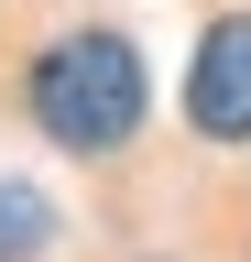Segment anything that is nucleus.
Instances as JSON below:
<instances>
[{
	"label": "nucleus",
	"mask_w": 251,
	"mask_h": 262,
	"mask_svg": "<svg viewBox=\"0 0 251 262\" xmlns=\"http://www.w3.org/2000/svg\"><path fill=\"white\" fill-rule=\"evenodd\" d=\"M22 110L55 153H120L153 110V77H142V44L109 22H77L22 66Z\"/></svg>",
	"instance_id": "nucleus-1"
},
{
	"label": "nucleus",
	"mask_w": 251,
	"mask_h": 262,
	"mask_svg": "<svg viewBox=\"0 0 251 262\" xmlns=\"http://www.w3.org/2000/svg\"><path fill=\"white\" fill-rule=\"evenodd\" d=\"M186 131L197 142H251V11L197 33V66H186Z\"/></svg>",
	"instance_id": "nucleus-2"
},
{
	"label": "nucleus",
	"mask_w": 251,
	"mask_h": 262,
	"mask_svg": "<svg viewBox=\"0 0 251 262\" xmlns=\"http://www.w3.org/2000/svg\"><path fill=\"white\" fill-rule=\"evenodd\" d=\"M44 241H55V208L33 186H0V262H33Z\"/></svg>",
	"instance_id": "nucleus-3"
}]
</instances>
